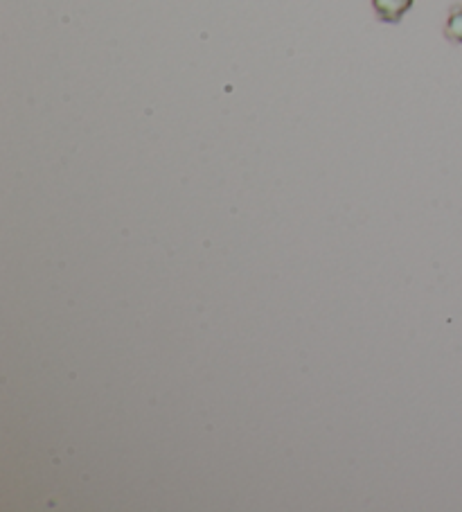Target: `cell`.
<instances>
[{
    "mask_svg": "<svg viewBox=\"0 0 462 512\" xmlns=\"http://www.w3.org/2000/svg\"><path fill=\"white\" fill-rule=\"evenodd\" d=\"M444 37L462 46V5L451 7L447 25H444Z\"/></svg>",
    "mask_w": 462,
    "mask_h": 512,
    "instance_id": "cell-2",
    "label": "cell"
},
{
    "mask_svg": "<svg viewBox=\"0 0 462 512\" xmlns=\"http://www.w3.org/2000/svg\"><path fill=\"white\" fill-rule=\"evenodd\" d=\"M415 0H372V7H375L377 16L384 23H399L411 10Z\"/></svg>",
    "mask_w": 462,
    "mask_h": 512,
    "instance_id": "cell-1",
    "label": "cell"
}]
</instances>
